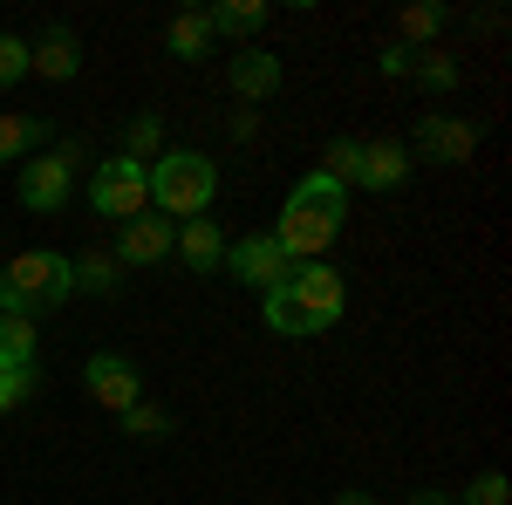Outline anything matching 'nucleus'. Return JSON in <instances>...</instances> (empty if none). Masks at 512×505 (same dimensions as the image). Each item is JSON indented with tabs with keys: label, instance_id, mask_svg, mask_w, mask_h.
Wrapping results in <instances>:
<instances>
[{
	"label": "nucleus",
	"instance_id": "a878e982",
	"mask_svg": "<svg viewBox=\"0 0 512 505\" xmlns=\"http://www.w3.org/2000/svg\"><path fill=\"white\" fill-rule=\"evenodd\" d=\"M458 505H512V485H506V471H478L465 492H451Z\"/></svg>",
	"mask_w": 512,
	"mask_h": 505
},
{
	"label": "nucleus",
	"instance_id": "ddd939ff",
	"mask_svg": "<svg viewBox=\"0 0 512 505\" xmlns=\"http://www.w3.org/2000/svg\"><path fill=\"white\" fill-rule=\"evenodd\" d=\"M280 82H287V69H280L274 48H239L233 62H226V89H233L239 103H267Z\"/></svg>",
	"mask_w": 512,
	"mask_h": 505
},
{
	"label": "nucleus",
	"instance_id": "412c9836",
	"mask_svg": "<svg viewBox=\"0 0 512 505\" xmlns=\"http://www.w3.org/2000/svg\"><path fill=\"white\" fill-rule=\"evenodd\" d=\"M35 383H41V362H0V417L21 410L35 396Z\"/></svg>",
	"mask_w": 512,
	"mask_h": 505
},
{
	"label": "nucleus",
	"instance_id": "5701e85b",
	"mask_svg": "<svg viewBox=\"0 0 512 505\" xmlns=\"http://www.w3.org/2000/svg\"><path fill=\"white\" fill-rule=\"evenodd\" d=\"M260 321H267L274 335H287V342H301V335H308V321L294 314V301H287V287H274V294H260Z\"/></svg>",
	"mask_w": 512,
	"mask_h": 505
},
{
	"label": "nucleus",
	"instance_id": "cd10ccee",
	"mask_svg": "<svg viewBox=\"0 0 512 505\" xmlns=\"http://www.w3.org/2000/svg\"><path fill=\"white\" fill-rule=\"evenodd\" d=\"M417 55H424V48H403V41H383V48H376V69H383L390 82H403L410 69H417Z\"/></svg>",
	"mask_w": 512,
	"mask_h": 505
},
{
	"label": "nucleus",
	"instance_id": "f8f14e48",
	"mask_svg": "<svg viewBox=\"0 0 512 505\" xmlns=\"http://www.w3.org/2000/svg\"><path fill=\"white\" fill-rule=\"evenodd\" d=\"M28 76H41V82H76L82 76V35L76 28H41L35 41H28Z\"/></svg>",
	"mask_w": 512,
	"mask_h": 505
},
{
	"label": "nucleus",
	"instance_id": "b1692460",
	"mask_svg": "<svg viewBox=\"0 0 512 505\" xmlns=\"http://www.w3.org/2000/svg\"><path fill=\"white\" fill-rule=\"evenodd\" d=\"M0 362H35V321L28 314H0Z\"/></svg>",
	"mask_w": 512,
	"mask_h": 505
},
{
	"label": "nucleus",
	"instance_id": "dca6fc26",
	"mask_svg": "<svg viewBox=\"0 0 512 505\" xmlns=\"http://www.w3.org/2000/svg\"><path fill=\"white\" fill-rule=\"evenodd\" d=\"M205 21H212V41H246L253 48V35L267 28V0H219V7H205Z\"/></svg>",
	"mask_w": 512,
	"mask_h": 505
},
{
	"label": "nucleus",
	"instance_id": "4be33fe9",
	"mask_svg": "<svg viewBox=\"0 0 512 505\" xmlns=\"http://www.w3.org/2000/svg\"><path fill=\"white\" fill-rule=\"evenodd\" d=\"M444 21H451V14H444L437 0H417V7H403V21H396V41H403V48H417V41H431Z\"/></svg>",
	"mask_w": 512,
	"mask_h": 505
},
{
	"label": "nucleus",
	"instance_id": "9b49d317",
	"mask_svg": "<svg viewBox=\"0 0 512 505\" xmlns=\"http://www.w3.org/2000/svg\"><path fill=\"white\" fill-rule=\"evenodd\" d=\"M403 178H410V144H396V137L355 144V185L349 192H403Z\"/></svg>",
	"mask_w": 512,
	"mask_h": 505
},
{
	"label": "nucleus",
	"instance_id": "1a4fd4ad",
	"mask_svg": "<svg viewBox=\"0 0 512 505\" xmlns=\"http://www.w3.org/2000/svg\"><path fill=\"white\" fill-rule=\"evenodd\" d=\"M478 137H485V123H472V117H444V110H431V117L417 123L410 164H417V157H424V164H472Z\"/></svg>",
	"mask_w": 512,
	"mask_h": 505
},
{
	"label": "nucleus",
	"instance_id": "7c9ffc66",
	"mask_svg": "<svg viewBox=\"0 0 512 505\" xmlns=\"http://www.w3.org/2000/svg\"><path fill=\"white\" fill-rule=\"evenodd\" d=\"M403 505H458V499H451V492H410Z\"/></svg>",
	"mask_w": 512,
	"mask_h": 505
},
{
	"label": "nucleus",
	"instance_id": "0eeeda50",
	"mask_svg": "<svg viewBox=\"0 0 512 505\" xmlns=\"http://www.w3.org/2000/svg\"><path fill=\"white\" fill-rule=\"evenodd\" d=\"M219 267L233 273L239 287H253V294H274V287H287L294 260H287V246L274 233H246V239H226V260Z\"/></svg>",
	"mask_w": 512,
	"mask_h": 505
},
{
	"label": "nucleus",
	"instance_id": "2f4dec72",
	"mask_svg": "<svg viewBox=\"0 0 512 505\" xmlns=\"http://www.w3.org/2000/svg\"><path fill=\"white\" fill-rule=\"evenodd\" d=\"M335 505H376V499H369V492H342Z\"/></svg>",
	"mask_w": 512,
	"mask_h": 505
},
{
	"label": "nucleus",
	"instance_id": "bb28decb",
	"mask_svg": "<svg viewBox=\"0 0 512 505\" xmlns=\"http://www.w3.org/2000/svg\"><path fill=\"white\" fill-rule=\"evenodd\" d=\"M28 82V41L21 35H0V89Z\"/></svg>",
	"mask_w": 512,
	"mask_h": 505
},
{
	"label": "nucleus",
	"instance_id": "f257e3e1",
	"mask_svg": "<svg viewBox=\"0 0 512 505\" xmlns=\"http://www.w3.org/2000/svg\"><path fill=\"white\" fill-rule=\"evenodd\" d=\"M342 219H349V192H342L328 171H308V178L287 192V205H280L274 239L287 246L294 267H308V260H321V253L342 239Z\"/></svg>",
	"mask_w": 512,
	"mask_h": 505
},
{
	"label": "nucleus",
	"instance_id": "20e7f679",
	"mask_svg": "<svg viewBox=\"0 0 512 505\" xmlns=\"http://www.w3.org/2000/svg\"><path fill=\"white\" fill-rule=\"evenodd\" d=\"M89 205L103 212V219H144L151 212V164H137V157H103L96 171H89Z\"/></svg>",
	"mask_w": 512,
	"mask_h": 505
},
{
	"label": "nucleus",
	"instance_id": "4468645a",
	"mask_svg": "<svg viewBox=\"0 0 512 505\" xmlns=\"http://www.w3.org/2000/svg\"><path fill=\"white\" fill-rule=\"evenodd\" d=\"M171 253H178L192 273H219V260H226V233H219V219H185L178 239H171Z\"/></svg>",
	"mask_w": 512,
	"mask_h": 505
},
{
	"label": "nucleus",
	"instance_id": "2eb2a0df",
	"mask_svg": "<svg viewBox=\"0 0 512 505\" xmlns=\"http://www.w3.org/2000/svg\"><path fill=\"white\" fill-rule=\"evenodd\" d=\"M55 130L48 117H21V110H0V164H28Z\"/></svg>",
	"mask_w": 512,
	"mask_h": 505
},
{
	"label": "nucleus",
	"instance_id": "aec40b11",
	"mask_svg": "<svg viewBox=\"0 0 512 505\" xmlns=\"http://www.w3.org/2000/svg\"><path fill=\"white\" fill-rule=\"evenodd\" d=\"M158 151H164V117H158V110H144V117H130V123H123V157L151 164Z\"/></svg>",
	"mask_w": 512,
	"mask_h": 505
},
{
	"label": "nucleus",
	"instance_id": "39448f33",
	"mask_svg": "<svg viewBox=\"0 0 512 505\" xmlns=\"http://www.w3.org/2000/svg\"><path fill=\"white\" fill-rule=\"evenodd\" d=\"M76 164H82V144H55V151H35L21 164V178H14V192L28 212H62L69 192H76Z\"/></svg>",
	"mask_w": 512,
	"mask_h": 505
},
{
	"label": "nucleus",
	"instance_id": "f3484780",
	"mask_svg": "<svg viewBox=\"0 0 512 505\" xmlns=\"http://www.w3.org/2000/svg\"><path fill=\"white\" fill-rule=\"evenodd\" d=\"M164 48H171L178 62H205V55H212V21H205V7H178L171 28H164Z\"/></svg>",
	"mask_w": 512,
	"mask_h": 505
},
{
	"label": "nucleus",
	"instance_id": "6ab92c4d",
	"mask_svg": "<svg viewBox=\"0 0 512 505\" xmlns=\"http://www.w3.org/2000/svg\"><path fill=\"white\" fill-rule=\"evenodd\" d=\"M117 424H123V437H137V444H164V437L178 430V417H171L164 403H151V396H144V403H130V410H123Z\"/></svg>",
	"mask_w": 512,
	"mask_h": 505
},
{
	"label": "nucleus",
	"instance_id": "f03ea898",
	"mask_svg": "<svg viewBox=\"0 0 512 505\" xmlns=\"http://www.w3.org/2000/svg\"><path fill=\"white\" fill-rule=\"evenodd\" d=\"M62 301H76V267H69V253H48V246H28V253H14L7 267H0V314H48L62 308Z\"/></svg>",
	"mask_w": 512,
	"mask_h": 505
},
{
	"label": "nucleus",
	"instance_id": "9d476101",
	"mask_svg": "<svg viewBox=\"0 0 512 505\" xmlns=\"http://www.w3.org/2000/svg\"><path fill=\"white\" fill-rule=\"evenodd\" d=\"M171 239H178V226L164 219V212H144V219H123L117 226V267L137 273V267H158V260H171Z\"/></svg>",
	"mask_w": 512,
	"mask_h": 505
},
{
	"label": "nucleus",
	"instance_id": "c756f323",
	"mask_svg": "<svg viewBox=\"0 0 512 505\" xmlns=\"http://www.w3.org/2000/svg\"><path fill=\"white\" fill-rule=\"evenodd\" d=\"M233 137H239V144H246V137H260V110H239V117H233Z\"/></svg>",
	"mask_w": 512,
	"mask_h": 505
},
{
	"label": "nucleus",
	"instance_id": "c85d7f7f",
	"mask_svg": "<svg viewBox=\"0 0 512 505\" xmlns=\"http://www.w3.org/2000/svg\"><path fill=\"white\" fill-rule=\"evenodd\" d=\"M321 171H328V178H335V185L349 192V185H355V137H335V144H328V164H321Z\"/></svg>",
	"mask_w": 512,
	"mask_h": 505
},
{
	"label": "nucleus",
	"instance_id": "423d86ee",
	"mask_svg": "<svg viewBox=\"0 0 512 505\" xmlns=\"http://www.w3.org/2000/svg\"><path fill=\"white\" fill-rule=\"evenodd\" d=\"M287 301L308 321V335H321V328H335L349 314V287H342V273L328 267V260H308V267L287 273Z\"/></svg>",
	"mask_w": 512,
	"mask_h": 505
},
{
	"label": "nucleus",
	"instance_id": "393cba45",
	"mask_svg": "<svg viewBox=\"0 0 512 505\" xmlns=\"http://www.w3.org/2000/svg\"><path fill=\"white\" fill-rule=\"evenodd\" d=\"M410 76L424 82L431 96H458V82H465V69H458L451 55H417V69H410Z\"/></svg>",
	"mask_w": 512,
	"mask_h": 505
},
{
	"label": "nucleus",
	"instance_id": "7ed1b4c3",
	"mask_svg": "<svg viewBox=\"0 0 512 505\" xmlns=\"http://www.w3.org/2000/svg\"><path fill=\"white\" fill-rule=\"evenodd\" d=\"M219 198V164L205 151H158L151 157V212H164L171 226L205 219Z\"/></svg>",
	"mask_w": 512,
	"mask_h": 505
},
{
	"label": "nucleus",
	"instance_id": "6e6552de",
	"mask_svg": "<svg viewBox=\"0 0 512 505\" xmlns=\"http://www.w3.org/2000/svg\"><path fill=\"white\" fill-rule=\"evenodd\" d=\"M82 389H89V403H103L110 417H123L130 403H144V369L123 349H96L82 362Z\"/></svg>",
	"mask_w": 512,
	"mask_h": 505
},
{
	"label": "nucleus",
	"instance_id": "a211bd4d",
	"mask_svg": "<svg viewBox=\"0 0 512 505\" xmlns=\"http://www.w3.org/2000/svg\"><path fill=\"white\" fill-rule=\"evenodd\" d=\"M69 267H76V294H96V301H103V294H117V287H123L117 253H96V246H89V253H76Z\"/></svg>",
	"mask_w": 512,
	"mask_h": 505
}]
</instances>
